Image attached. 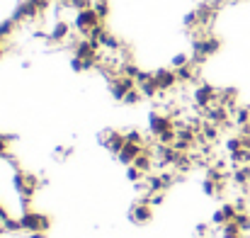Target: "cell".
I'll return each mask as SVG.
<instances>
[{"mask_svg": "<svg viewBox=\"0 0 250 238\" xmlns=\"http://www.w3.org/2000/svg\"><path fill=\"white\" fill-rule=\"evenodd\" d=\"M20 224H22V231H24V234H34V231H49L51 219H49L46 214H39V212L27 209V212H22Z\"/></svg>", "mask_w": 250, "mask_h": 238, "instance_id": "6da1fadb", "label": "cell"}, {"mask_svg": "<svg viewBox=\"0 0 250 238\" xmlns=\"http://www.w3.org/2000/svg\"><path fill=\"white\" fill-rule=\"evenodd\" d=\"M97 24H102V20L97 17V12L90 7V10H81L78 15H76V22H73V27H76V32L78 34H83V37H87Z\"/></svg>", "mask_w": 250, "mask_h": 238, "instance_id": "7a4b0ae2", "label": "cell"}, {"mask_svg": "<svg viewBox=\"0 0 250 238\" xmlns=\"http://www.w3.org/2000/svg\"><path fill=\"white\" fill-rule=\"evenodd\" d=\"M134 87H136V80L124 76V73H119V76H114V78L109 80V92H112L114 100H124Z\"/></svg>", "mask_w": 250, "mask_h": 238, "instance_id": "3957f363", "label": "cell"}, {"mask_svg": "<svg viewBox=\"0 0 250 238\" xmlns=\"http://www.w3.org/2000/svg\"><path fill=\"white\" fill-rule=\"evenodd\" d=\"M129 219H131L134 224H148V221L153 219V207L141 197L139 202L131 204V209H129Z\"/></svg>", "mask_w": 250, "mask_h": 238, "instance_id": "277c9868", "label": "cell"}, {"mask_svg": "<svg viewBox=\"0 0 250 238\" xmlns=\"http://www.w3.org/2000/svg\"><path fill=\"white\" fill-rule=\"evenodd\" d=\"M44 15L29 2V0H24V2H20L17 5V10L12 12V20L17 22V24H22V22H34V20H42Z\"/></svg>", "mask_w": 250, "mask_h": 238, "instance_id": "5b68a950", "label": "cell"}, {"mask_svg": "<svg viewBox=\"0 0 250 238\" xmlns=\"http://www.w3.org/2000/svg\"><path fill=\"white\" fill-rule=\"evenodd\" d=\"M100 141H102V146L107 149V151H112L114 156L124 149V144H126V136H124V131H104L102 136H100Z\"/></svg>", "mask_w": 250, "mask_h": 238, "instance_id": "8992f818", "label": "cell"}, {"mask_svg": "<svg viewBox=\"0 0 250 238\" xmlns=\"http://www.w3.org/2000/svg\"><path fill=\"white\" fill-rule=\"evenodd\" d=\"M153 80L161 87V92H170V90L177 87V76H175L172 68H158V71H153Z\"/></svg>", "mask_w": 250, "mask_h": 238, "instance_id": "52a82bcc", "label": "cell"}, {"mask_svg": "<svg viewBox=\"0 0 250 238\" xmlns=\"http://www.w3.org/2000/svg\"><path fill=\"white\" fill-rule=\"evenodd\" d=\"M71 37V24L66 22V20H59L54 27H51V32H49V39L46 42H51V44H66V39Z\"/></svg>", "mask_w": 250, "mask_h": 238, "instance_id": "ba28073f", "label": "cell"}, {"mask_svg": "<svg viewBox=\"0 0 250 238\" xmlns=\"http://www.w3.org/2000/svg\"><path fill=\"white\" fill-rule=\"evenodd\" d=\"M141 153H144V146H139V144H129V141H126V144H124V149L117 153V158L122 160L124 165H131L134 160L141 156Z\"/></svg>", "mask_w": 250, "mask_h": 238, "instance_id": "9c48e42d", "label": "cell"}, {"mask_svg": "<svg viewBox=\"0 0 250 238\" xmlns=\"http://www.w3.org/2000/svg\"><path fill=\"white\" fill-rule=\"evenodd\" d=\"M15 20L10 17V20H5V22H0V44L5 42V39H10L12 37V32H15Z\"/></svg>", "mask_w": 250, "mask_h": 238, "instance_id": "30bf717a", "label": "cell"}, {"mask_svg": "<svg viewBox=\"0 0 250 238\" xmlns=\"http://www.w3.org/2000/svg\"><path fill=\"white\" fill-rule=\"evenodd\" d=\"M92 10H95V12H97V17L104 22V20H107V15H109V2H107V0H95Z\"/></svg>", "mask_w": 250, "mask_h": 238, "instance_id": "8fae6325", "label": "cell"}, {"mask_svg": "<svg viewBox=\"0 0 250 238\" xmlns=\"http://www.w3.org/2000/svg\"><path fill=\"white\" fill-rule=\"evenodd\" d=\"M141 100H144L141 90H139V87H134V90H131V92H129V95H126V97L122 100V102H124V105H139Z\"/></svg>", "mask_w": 250, "mask_h": 238, "instance_id": "7c38bea8", "label": "cell"}, {"mask_svg": "<svg viewBox=\"0 0 250 238\" xmlns=\"http://www.w3.org/2000/svg\"><path fill=\"white\" fill-rule=\"evenodd\" d=\"M126 177H129L131 182H141V180H146V175H144L136 165H129V168H126Z\"/></svg>", "mask_w": 250, "mask_h": 238, "instance_id": "4fadbf2b", "label": "cell"}, {"mask_svg": "<svg viewBox=\"0 0 250 238\" xmlns=\"http://www.w3.org/2000/svg\"><path fill=\"white\" fill-rule=\"evenodd\" d=\"M187 64H192V56H187V54L172 56V68H182V66H187Z\"/></svg>", "mask_w": 250, "mask_h": 238, "instance_id": "5bb4252c", "label": "cell"}, {"mask_svg": "<svg viewBox=\"0 0 250 238\" xmlns=\"http://www.w3.org/2000/svg\"><path fill=\"white\" fill-rule=\"evenodd\" d=\"M92 5H95V0H73L71 7H73L76 12H81V10H90Z\"/></svg>", "mask_w": 250, "mask_h": 238, "instance_id": "9a60e30c", "label": "cell"}, {"mask_svg": "<svg viewBox=\"0 0 250 238\" xmlns=\"http://www.w3.org/2000/svg\"><path fill=\"white\" fill-rule=\"evenodd\" d=\"M29 2H32V5H34V7H37V10H39V12H42V15H44V12H46V7H49V2H51V0H29Z\"/></svg>", "mask_w": 250, "mask_h": 238, "instance_id": "2e32d148", "label": "cell"}, {"mask_svg": "<svg viewBox=\"0 0 250 238\" xmlns=\"http://www.w3.org/2000/svg\"><path fill=\"white\" fill-rule=\"evenodd\" d=\"M68 153H71V149H63V146L56 149V158H68Z\"/></svg>", "mask_w": 250, "mask_h": 238, "instance_id": "e0dca14e", "label": "cell"}, {"mask_svg": "<svg viewBox=\"0 0 250 238\" xmlns=\"http://www.w3.org/2000/svg\"><path fill=\"white\" fill-rule=\"evenodd\" d=\"M2 54H5V46H2V44H0V59H2Z\"/></svg>", "mask_w": 250, "mask_h": 238, "instance_id": "ac0fdd59", "label": "cell"}]
</instances>
